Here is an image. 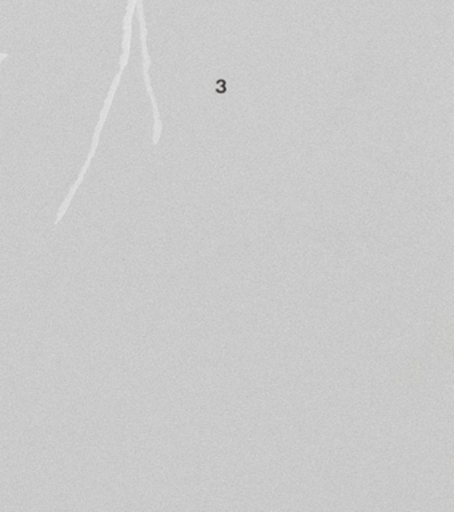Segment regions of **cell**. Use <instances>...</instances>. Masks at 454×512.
Returning <instances> with one entry per match:
<instances>
[{
  "label": "cell",
  "instance_id": "6da1fadb",
  "mask_svg": "<svg viewBox=\"0 0 454 512\" xmlns=\"http://www.w3.org/2000/svg\"><path fill=\"white\" fill-rule=\"evenodd\" d=\"M7 56H8V54H6V52H0V63L4 61Z\"/></svg>",
  "mask_w": 454,
  "mask_h": 512
}]
</instances>
